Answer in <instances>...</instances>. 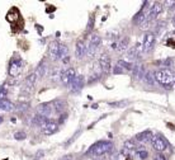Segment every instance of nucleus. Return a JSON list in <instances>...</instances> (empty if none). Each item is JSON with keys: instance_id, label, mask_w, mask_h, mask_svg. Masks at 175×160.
<instances>
[{"instance_id": "obj_44", "label": "nucleus", "mask_w": 175, "mask_h": 160, "mask_svg": "<svg viewBox=\"0 0 175 160\" xmlns=\"http://www.w3.org/2000/svg\"><path fill=\"white\" fill-rule=\"evenodd\" d=\"M98 107H99V106H98V104H93V108H94V109H97Z\"/></svg>"}, {"instance_id": "obj_3", "label": "nucleus", "mask_w": 175, "mask_h": 160, "mask_svg": "<svg viewBox=\"0 0 175 160\" xmlns=\"http://www.w3.org/2000/svg\"><path fill=\"white\" fill-rule=\"evenodd\" d=\"M113 150V144L111 141H106V140H100L95 144H93L89 150L86 151V155H94V156H100V155L108 154Z\"/></svg>"}, {"instance_id": "obj_15", "label": "nucleus", "mask_w": 175, "mask_h": 160, "mask_svg": "<svg viewBox=\"0 0 175 160\" xmlns=\"http://www.w3.org/2000/svg\"><path fill=\"white\" fill-rule=\"evenodd\" d=\"M53 111V106L52 103H41L39 106L37 107V114H41L43 117H49L52 114Z\"/></svg>"}, {"instance_id": "obj_2", "label": "nucleus", "mask_w": 175, "mask_h": 160, "mask_svg": "<svg viewBox=\"0 0 175 160\" xmlns=\"http://www.w3.org/2000/svg\"><path fill=\"white\" fill-rule=\"evenodd\" d=\"M48 53L53 61H57V60L62 61L65 57L69 56V48L66 44L60 43L58 41H53L48 46Z\"/></svg>"}, {"instance_id": "obj_29", "label": "nucleus", "mask_w": 175, "mask_h": 160, "mask_svg": "<svg viewBox=\"0 0 175 160\" xmlns=\"http://www.w3.org/2000/svg\"><path fill=\"white\" fill-rule=\"evenodd\" d=\"M80 135H81V130H79V131H76V132H75V133L72 135V137L70 139L69 141H66V142H65V146H70V145H71V144L75 141V140H76V139L80 136Z\"/></svg>"}, {"instance_id": "obj_14", "label": "nucleus", "mask_w": 175, "mask_h": 160, "mask_svg": "<svg viewBox=\"0 0 175 160\" xmlns=\"http://www.w3.org/2000/svg\"><path fill=\"white\" fill-rule=\"evenodd\" d=\"M86 55V43L84 39H78L76 44H75V57L81 60Z\"/></svg>"}, {"instance_id": "obj_28", "label": "nucleus", "mask_w": 175, "mask_h": 160, "mask_svg": "<svg viewBox=\"0 0 175 160\" xmlns=\"http://www.w3.org/2000/svg\"><path fill=\"white\" fill-rule=\"evenodd\" d=\"M136 155L141 159V160H145V159H147L148 158V153L146 151V150H143V149H138L136 150Z\"/></svg>"}, {"instance_id": "obj_42", "label": "nucleus", "mask_w": 175, "mask_h": 160, "mask_svg": "<svg viewBox=\"0 0 175 160\" xmlns=\"http://www.w3.org/2000/svg\"><path fill=\"white\" fill-rule=\"evenodd\" d=\"M69 61H70V56H66V57H65V59L62 60V62H64V64H69Z\"/></svg>"}, {"instance_id": "obj_9", "label": "nucleus", "mask_w": 175, "mask_h": 160, "mask_svg": "<svg viewBox=\"0 0 175 160\" xmlns=\"http://www.w3.org/2000/svg\"><path fill=\"white\" fill-rule=\"evenodd\" d=\"M85 85V78L84 75H76V78L74 79V81L70 84L69 88H70V92L72 94H78L83 90V88Z\"/></svg>"}, {"instance_id": "obj_45", "label": "nucleus", "mask_w": 175, "mask_h": 160, "mask_svg": "<svg viewBox=\"0 0 175 160\" xmlns=\"http://www.w3.org/2000/svg\"><path fill=\"white\" fill-rule=\"evenodd\" d=\"M1 123H3V117L0 116V124H1Z\"/></svg>"}, {"instance_id": "obj_41", "label": "nucleus", "mask_w": 175, "mask_h": 160, "mask_svg": "<svg viewBox=\"0 0 175 160\" xmlns=\"http://www.w3.org/2000/svg\"><path fill=\"white\" fill-rule=\"evenodd\" d=\"M36 29H38V33H39V34H42L43 28L41 27V24H36Z\"/></svg>"}, {"instance_id": "obj_11", "label": "nucleus", "mask_w": 175, "mask_h": 160, "mask_svg": "<svg viewBox=\"0 0 175 160\" xmlns=\"http://www.w3.org/2000/svg\"><path fill=\"white\" fill-rule=\"evenodd\" d=\"M75 78H76V71H75L74 67H69L66 70H64L61 74V81L64 85H66V87H69L70 84L74 81Z\"/></svg>"}, {"instance_id": "obj_12", "label": "nucleus", "mask_w": 175, "mask_h": 160, "mask_svg": "<svg viewBox=\"0 0 175 160\" xmlns=\"http://www.w3.org/2000/svg\"><path fill=\"white\" fill-rule=\"evenodd\" d=\"M99 65H100V67L103 70V74H109L112 70V62H111V59L107 53H102L100 57L98 60Z\"/></svg>"}, {"instance_id": "obj_39", "label": "nucleus", "mask_w": 175, "mask_h": 160, "mask_svg": "<svg viewBox=\"0 0 175 160\" xmlns=\"http://www.w3.org/2000/svg\"><path fill=\"white\" fill-rule=\"evenodd\" d=\"M66 118H67V114H66V113H62V114H61V117L58 118V123H64Z\"/></svg>"}, {"instance_id": "obj_19", "label": "nucleus", "mask_w": 175, "mask_h": 160, "mask_svg": "<svg viewBox=\"0 0 175 160\" xmlns=\"http://www.w3.org/2000/svg\"><path fill=\"white\" fill-rule=\"evenodd\" d=\"M128 44H129V38L128 37H124L122 39H119V41L117 42V50H116V51L119 52V53L127 51V50H128Z\"/></svg>"}, {"instance_id": "obj_7", "label": "nucleus", "mask_w": 175, "mask_h": 160, "mask_svg": "<svg viewBox=\"0 0 175 160\" xmlns=\"http://www.w3.org/2000/svg\"><path fill=\"white\" fill-rule=\"evenodd\" d=\"M155 34L154 32H146L143 36V42H142V52L143 53H148L151 52L154 47H155Z\"/></svg>"}, {"instance_id": "obj_35", "label": "nucleus", "mask_w": 175, "mask_h": 160, "mask_svg": "<svg viewBox=\"0 0 175 160\" xmlns=\"http://www.w3.org/2000/svg\"><path fill=\"white\" fill-rule=\"evenodd\" d=\"M17 109H18V111H21V112L26 111V109H28V104H27V103H21V104H19V106L17 107Z\"/></svg>"}, {"instance_id": "obj_23", "label": "nucleus", "mask_w": 175, "mask_h": 160, "mask_svg": "<svg viewBox=\"0 0 175 160\" xmlns=\"http://www.w3.org/2000/svg\"><path fill=\"white\" fill-rule=\"evenodd\" d=\"M89 43H92V44H94L95 47H100V44H102V38H100V36H98V34H95V33H93V34H90V38H89Z\"/></svg>"}, {"instance_id": "obj_37", "label": "nucleus", "mask_w": 175, "mask_h": 160, "mask_svg": "<svg viewBox=\"0 0 175 160\" xmlns=\"http://www.w3.org/2000/svg\"><path fill=\"white\" fill-rule=\"evenodd\" d=\"M162 64H164V66H171L173 65V59H165L162 61Z\"/></svg>"}, {"instance_id": "obj_31", "label": "nucleus", "mask_w": 175, "mask_h": 160, "mask_svg": "<svg viewBox=\"0 0 175 160\" xmlns=\"http://www.w3.org/2000/svg\"><path fill=\"white\" fill-rule=\"evenodd\" d=\"M7 94H8V90H7L5 85H1V87H0V101L7 99Z\"/></svg>"}, {"instance_id": "obj_22", "label": "nucleus", "mask_w": 175, "mask_h": 160, "mask_svg": "<svg viewBox=\"0 0 175 160\" xmlns=\"http://www.w3.org/2000/svg\"><path fill=\"white\" fill-rule=\"evenodd\" d=\"M47 121H48V118L41 116V114H36V116L33 117V119H32L33 124H37V126H41V127H42Z\"/></svg>"}, {"instance_id": "obj_27", "label": "nucleus", "mask_w": 175, "mask_h": 160, "mask_svg": "<svg viewBox=\"0 0 175 160\" xmlns=\"http://www.w3.org/2000/svg\"><path fill=\"white\" fill-rule=\"evenodd\" d=\"M94 23H95V17L94 14H90L88 19V23H86V32H92L94 29Z\"/></svg>"}, {"instance_id": "obj_1", "label": "nucleus", "mask_w": 175, "mask_h": 160, "mask_svg": "<svg viewBox=\"0 0 175 160\" xmlns=\"http://www.w3.org/2000/svg\"><path fill=\"white\" fill-rule=\"evenodd\" d=\"M154 79H155V83L169 89L175 83V73L170 69H160L154 73Z\"/></svg>"}, {"instance_id": "obj_17", "label": "nucleus", "mask_w": 175, "mask_h": 160, "mask_svg": "<svg viewBox=\"0 0 175 160\" xmlns=\"http://www.w3.org/2000/svg\"><path fill=\"white\" fill-rule=\"evenodd\" d=\"M152 137H154L152 136V132L150 131V130H146V131L138 133L134 140H136V141H138V142H141V144H146V142H151Z\"/></svg>"}, {"instance_id": "obj_8", "label": "nucleus", "mask_w": 175, "mask_h": 160, "mask_svg": "<svg viewBox=\"0 0 175 160\" xmlns=\"http://www.w3.org/2000/svg\"><path fill=\"white\" fill-rule=\"evenodd\" d=\"M151 145H152V147L159 153L166 150L168 146H169L168 141L161 136V135H155V136L152 137V140H151Z\"/></svg>"}, {"instance_id": "obj_16", "label": "nucleus", "mask_w": 175, "mask_h": 160, "mask_svg": "<svg viewBox=\"0 0 175 160\" xmlns=\"http://www.w3.org/2000/svg\"><path fill=\"white\" fill-rule=\"evenodd\" d=\"M36 75L39 78V79H43V78H46L47 76V73H48V65L46 62V60H42L41 62H39V65L37 66L36 69Z\"/></svg>"}, {"instance_id": "obj_13", "label": "nucleus", "mask_w": 175, "mask_h": 160, "mask_svg": "<svg viewBox=\"0 0 175 160\" xmlns=\"http://www.w3.org/2000/svg\"><path fill=\"white\" fill-rule=\"evenodd\" d=\"M41 128H42L43 135H46V136H51V135H55L58 131V123L53 122V121H49L48 119V121L44 123Z\"/></svg>"}, {"instance_id": "obj_26", "label": "nucleus", "mask_w": 175, "mask_h": 160, "mask_svg": "<svg viewBox=\"0 0 175 160\" xmlns=\"http://www.w3.org/2000/svg\"><path fill=\"white\" fill-rule=\"evenodd\" d=\"M143 80H145V83H146L147 85H150V87H152L154 84H155L154 74L150 73V71H146V74H145V76H143Z\"/></svg>"}, {"instance_id": "obj_25", "label": "nucleus", "mask_w": 175, "mask_h": 160, "mask_svg": "<svg viewBox=\"0 0 175 160\" xmlns=\"http://www.w3.org/2000/svg\"><path fill=\"white\" fill-rule=\"evenodd\" d=\"M137 147V145H136V140H127L126 142H124V146L123 149H126V150H129V151H134Z\"/></svg>"}, {"instance_id": "obj_43", "label": "nucleus", "mask_w": 175, "mask_h": 160, "mask_svg": "<svg viewBox=\"0 0 175 160\" xmlns=\"http://www.w3.org/2000/svg\"><path fill=\"white\" fill-rule=\"evenodd\" d=\"M52 10H55V7H51L49 9H46V12H52Z\"/></svg>"}, {"instance_id": "obj_5", "label": "nucleus", "mask_w": 175, "mask_h": 160, "mask_svg": "<svg viewBox=\"0 0 175 160\" xmlns=\"http://www.w3.org/2000/svg\"><path fill=\"white\" fill-rule=\"evenodd\" d=\"M23 69V60L19 56H14L10 59V62H9V67H8V74L9 76L12 78H17L21 70Z\"/></svg>"}, {"instance_id": "obj_24", "label": "nucleus", "mask_w": 175, "mask_h": 160, "mask_svg": "<svg viewBox=\"0 0 175 160\" xmlns=\"http://www.w3.org/2000/svg\"><path fill=\"white\" fill-rule=\"evenodd\" d=\"M52 106H55V111L56 112H62L65 107H66V103H65V101H61V99H57V101H55L52 103Z\"/></svg>"}, {"instance_id": "obj_20", "label": "nucleus", "mask_w": 175, "mask_h": 160, "mask_svg": "<svg viewBox=\"0 0 175 160\" xmlns=\"http://www.w3.org/2000/svg\"><path fill=\"white\" fill-rule=\"evenodd\" d=\"M14 108H16V106H14L9 99H3V101H0V111L12 112V111H14Z\"/></svg>"}, {"instance_id": "obj_18", "label": "nucleus", "mask_w": 175, "mask_h": 160, "mask_svg": "<svg viewBox=\"0 0 175 160\" xmlns=\"http://www.w3.org/2000/svg\"><path fill=\"white\" fill-rule=\"evenodd\" d=\"M132 71H133V76L137 80H143V76L146 74V67H145V65L138 64V65H134Z\"/></svg>"}, {"instance_id": "obj_40", "label": "nucleus", "mask_w": 175, "mask_h": 160, "mask_svg": "<svg viewBox=\"0 0 175 160\" xmlns=\"http://www.w3.org/2000/svg\"><path fill=\"white\" fill-rule=\"evenodd\" d=\"M60 160H72V155H65Z\"/></svg>"}, {"instance_id": "obj_36", "label": "nucleus", "mask_w": 175, "mask_h": 160, "mask_svg": "<svg viewBox=\"0 0 175 160\" xmlns=\"http://www.w3.org/2000/svg\"><path fill=\"white\" fill-rule=\"evenodd\" d=\"M154 160H166V156H165V155H162L161 153H159V154H156L154 156Z\"/></svg>"}, {"instance_id": "obj_10", "label": "nucleus", "mask_w": 175, "mask_h": 160, "mask_svg": "<svg viewBox=\"0 0 175 160\" xmlns=\"http://www.w3.org/2000/svg\"><path fill=\"white\" fill-rule=\"evenodd\" d=\"M141 51H142V43L141 42H136V43H134V46L129 47L127 50V52H126V60H127V61L129 60V62H132L134 59L138 57V55H140V52H141Z\"/></svg>"}, {"instance_id": "obj_4", "label": "nucleus", "mask_w": 175, "mask_h": 160, "mask_svg": "<svg viewBox=\"0 0 175 160\" xmlns=\"http://www.w3.org/2000/svg\"><path fill=\"white\" fill-rule=\"evenodd\" d=\"M151 3L148 1H145L142 4L141 9H140V12L134 16L133 18V23L134 24H143L145 22H147V19L150 17V12H151Z\"/></svg>"}, {"instance_id": "obj_32", "label": "nucleus", "mask_w": 175, "mask_h": 160, "mask_svg": "<svg viewBox=\"0 0 175 160\" xmlns=\"http://www.w3.org/2000/svg\"><path fill=\"white\" fill-rule=\"evenodd\" d=\"M128 102L127 101H121V102H112L109 103V106H114V107H118V108H123L124 106H126Z\"/></svg>"}, {"instance_id": "obj_30", "label": "nucleus", "mask_w": 175, "mask_h": 160, "mask_svg": "<svg viewBox=\"0 0 175 160\" xmlns=\"http://www.w3.org/2000/svg\"><path fill=\"white\" fill-rule=\"evenodd\" d=\"M14 139H16V140H19V141H22V140L27 139V133L24 132V131H18V132L14 133Z\"/></svg>"}, {"instance_id": "obj_38", "label": "nucleus", "mask_w": 175, "mask_h": 160, "mask_svg": "<svg viewBox=\"0 0 175 160\" xmlns=\"http://www.w3.org/2000/svg\"><path fill=\"white\" fill-rule=\"evenodd\" d=\"M164 4H166V7L169 9H174L175 8V1H165Z\"/></svg>"}, {"instance_id": "obj_33", "label": "nucleus", "mask_w": 175, "mask_h": 160, "mask_svg": "<svg viewBox=\"0 0 175 160\" xmlns=\"http://www.w3.org/2000/svg\"><path fill=\"white\" fill-rule=\"evenodd\" d=\"M61 74H62V73L60 71V69H58V70H57V69H55V70H53V73H52V75H51V76H52L51 79L53 80V81H56V78H57V79H61Z\"/></svg>"}, {"instance_id": "obj_34", "label": "nucleus", "mask_w": 175, "mask_h": 160, "mask_svg": "<svg viewBox=\"0 0 175 160\" xmlns=\"http://www.w3.org/2000/svg\"><path fill=\"white\" fill-rule=\"evenodd\" d=\"M113 74L114 75H122V74H126V71L121 67V66H118V65H116V66L113 67Z\"/></svg>"}, {"instance_id": "obj_21", "label": "nucleus", "mask_w": 175, "mask_h": 160, "mask_svg": "<svg viewBox=\"0 0 175 160\" xmlns=\"http://www.w3.org/2000/svg\"><path fill=\"white\" fill-rule=\"evenodd\" d=\"M117 65H118V66H121L126 73H127V71H132V70H133V66H134L133 62H129V61H127V60H118V61H117Z\"/></svg>"}, {"instance_id": "obj_6", "label": "nucleus", "mask_w": 175, "mask_h": 160, "mask_svg": "<svg viewBox=\"0 0 175 160\" xmlns=\"http://www.w3.org/2000/svg\"><path fill=\"white\" fill-rule=\"evenodd\" d=\"M36 83H37V75H36V73H31L26 78V80H24V87L22 89V96H23V94H27V96H29V94L34 90Z\"/></svg>"}]
</instances>
